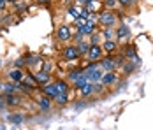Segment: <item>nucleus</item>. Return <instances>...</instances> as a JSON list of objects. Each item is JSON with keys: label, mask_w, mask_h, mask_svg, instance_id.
Wrapping results in <instances>:
<instances>
[{"label": "nucleus", "mask_w": 153, "mask_h": 130, "mask_svg": "<svg viewBox=\"0 0 153 130\" xmlns=\"http://www.w3.org/2000/svg\"><path fill=\"white\" fill-rule=\"evenodd\" d=\"M102 71H104V69L99 67L97 63H92V65H88L86 69H83V72H85V76H86V79L92 81V83H97V81L102 79V76H104Z\"/></svg>", "instance_id": "f257e3e1"}, {"label": "nucleus", "mask_w": 153, "mask_h": 130, "mask_svg": "<svg viewBox=\"0 0 153 130\" xmlns=\"http://www.w3.org/2000/svg\"><path fill=\"white\" fill-rule=\"evenodd\" d=\"M99 23L102 25V27H111V28H114L116 27V23H118V18L116 14L113 13V11H104V13H100L99 16Z\"/></svg>", "instance_id": "f03ea898"}, {"label": "nucleus", "mask_w": 153, "mask_h": 130, "mask_svg": "<svg viewBox=\"0 0 153 130\" xmlns=\"http://www.w3.org/2000/svg\"><path fill=\"white\" fill-rule=\"evenodd\" d=\"M56 39H58L60 42H69V41L72 39V28H71L69 25L58 27V30H56Z\"/></svg>", "instance_id": "7ed1b4c3"}, {"label": "nucleus", "mask_w": 153, "mask_h": 130, "mask_svg": "<svg viewBox=\"0 0 153 130\" xmlns=\"http://www.w3.org/2000/svg\"><path fill=\"white\" fill-rule=\"evenodd\" d=\"M102 53H104L102 46H92L90 44V49L86 53V58L92 60V62H99V60H102Z\"/></svg>", "instance_id": "20e7f679"}, {"label": "nucleus", "mask_w": 153, "mask_h": 130, "mask_svg": "<svg viewBox=\"0 0 153 130\" xmlns=\"http://www.w3.org/2000/svg\"><path fill=\"white\" fill-rule=\"evenodd\" d=\"M79 56H81V51H79L77 46H69V48L63 49V58L65 60H77Z\"/></svg>", "instance_id": "39448f33"}, {"label": "nucleus", "mask_w": 153, "mask_h": 130, "mask_svg": "<svg viewBox=\"0 0 153 130\" xmlns=\"http://www.w3.org/2000/svg\"><path fill=\"white\" fill-rule=\"evenodd\" d=\"M130 37V28L127 27V25H120L118 28H116V42H123V41H127Z\"/></svg>", "instance_id": "423d86ee"}, {"label": "nucleus", "mask_w": 153, "mask_h": 130, "mask_svg": "<svg viewBox=\"0 0 153 130\" xmlns=\"http://www.w3.org/2000/svg\"><path fill=\"white\" fill-rule=\"evenodd\" d=\"M95 27H97V21H95L93 18H88V19H86V23H85L81 28H77V30H81V32H83V35H92L93 32H95Z\"/></svg>", "instance_id": "0eeeda50"}, {"label": "nucleus", "mask_w": 153, "mask_h": 130, "mask_svg": "<svg viewBox=\"0 0 153 130\" xmlns=\"http://www.w3.org/2000/svg\"><path fill=\"white\" fill-rule=\"evenodd\" d=\"M42 91H44V95H48L49 99H55V97L58 95V90H56V83H46V85L42 86Z\"/></svg>", "instance_id": "6e6552de"}, {"label": "nucleus", "mask_w": 153, "mask_h": 130, "mask_svg": "<svg viewBox=\"0 0 153 130\" xmlns=\"http://www.w3.org/2000/svg\"><path fill=\"white\" fill-rule=\"evenodd\" d=\"M100 67H102L104 71H107V72H113V71L116 69V62H114L113 58H102V60H100Z\"/></svg>", "instance_id": "1a4fd4ad"}, {"label": "nucleus", "mask_w": 153, "mask_h": 130, "mask_svg": "<svg viewBox=\"0 0 153 130\" xmlns=\"http://www.w3.org/2000/svg\"><path fill=\"white\" fill-rule=\"evenodd\" d=\"M100 83H102V86H111V85H114V83H116V74L114 72H106L104 76H102Z\"/></svg>", "instance_id": "9d476101"}, {"label": "nucleus", "mask_w": 153, "mask_h": 130, "mask_svg": "<svg viewBox=\"0 0 153 130\" xmlns=\"http://www.w3.org/2000/svg\"><path fill=\"white\" fill-rule=\"evenodd\" d=\"M92 93H95V83L88 81L85 86L81 88V95H83V97H90Z\"/></svg>", "instance_id": "9b49d317"}, {"label": "nucleus", "mask_w": 153, "mask_h": 130, "mask_svg": "<svg viewBox=\"0 0 153 130\" xmlns=\"http://www.w3.org/2000/svg\"><path fill=\"white\" fill-rule=\"evenodd\" d=\"M35 79H37V83L46 85V83H49V72H46V71H37L35 72Z\"/></svg>", "instance_id": "f8f14e48"}, {"label": "nucleus", "mask_w": 153, "mask_h": 130, "mask_svg": "<svg viewBox=\"0 0 153 130\" xmlns=\"http://www.w3.org/2000/svg\"><path fill=\"white\" fill-rule=\"evenodd\" d=\"M116 44H118V42H116L114 39H106L104 44H102V49L111 53V51H114V49H116Z\"/></svg>", "instance_id": "ddd939ff"}, {"label": "nucleus", "mask_w": 153, "mask_h": 130, "mask_svg": "<svg viewBox=\"0 0 153 130\" xmlns=\"http://www.w3.org/2000/svg\"><path fill=\"white\" fill-rule=\"evenodd\" d=\"M39 107H41V109H44V111H48V109L51 107V99H49L48 95L41 97V99H39Z\"/></svg>", "instance_id": "4468645a"}, {"label": "nucleus", "mask_w": 153, "mask_h": 130, "mask_svg": "<svg viewBox=\"0 0 153 130\" xmlns=\"http://www.w3.org/2000/svg\"><path fill=\"white\" fill-rule=\"evenodd\" d=\"M5 102H7L9 105H19V104H21L19 97H18V95H14V93H9V95L5 97Z\"/></svg>", "instance_id": "2eb2a0df"}, {"label": "nucleus", "mask_w": 153, "mask_h": 130, "mask_svg": "<svg viewBox=\"0 0 153 130\" xmlns=\"http://www.w3.org/2000/svg\"><path fill=\"white\" fill-rule=\"evenodd\" d=\"M9 79H14V81H21L23 79V72L21 71H18V69H14V71H9Z\"/></svg>", "instance_id": "dca6fc26"}, {"label": "nucleus", "mask_w": 153, "mask_h": 130, "mask_svg": "<svg viewBox=\"0 0 153 130\" xmlns=\"http://www.w3.org/2000/svg\"><path fill=\"white\" fill-rule=\"evenodd\" d=\"M53 100L56 102L58 105H65V104L69 102V97H67V93H58V95H56Z\"/></svg>", "instance_id": "f3484780"}, {"label": "nucleus", "mask_w": 153, "mask_h": 130, "mask_svg": "<svg viewBox=\"0 0 153 130\" xmlns=\"http://www.w3.org/2000/svg\"><path fill=\"white\" fill-rule=\"evenodd\" d=\"M104 39H114V41H116V28L107 27V28L104 30Z\"/></svg>", "instance_id": "a211bd4d"}, {"label": "nucleus", "mask_w": 153, "mask_h": 130, "mask_svg": "<svg viewBox=\"0 0 153 130\" xmlns=\"http://www.w3.org/2000/svg\"><path fill=\"white\" fill-rule=\"evenodd\" d=\"M81 11H83L81 7H69V14L72 16L74 19H77V18L81 16Z\"/></svg>", "instance_id": "6ab92c4d"}, {"label": "nucleus", "mask_w": 153, "mask_h": 130, "mask_svg": "<svg viewBox=\"0 0 153 130\" xmlns=\"http://www.w3.org/2000/svg\"><path fill=\"white\" fill-rule=\"evenodd\" d=\"M67 88H69V85H67L65 81H56V90H58V93H67Z\"/></svg>", "instance_id": "aec40b11"}, {"label": "nucleus", "mask_w": 153, "mask_h": 130, "mask_svg": "<svg viewBox=\"0 0 153 130\" xmlns=\"http://www.w3.org/2000/svg\"><path fill=\"white\" fill-rule=\"evenodd\" d=\"M90 44H92V46H100V35L93 32L92 35H90Z\"/></svg>", "instance_id": "412c9836"}, {"label": "nucleus", "mask_w": 153, "mask_h": 130, "mask_svg": "<svg viewBox=\"0 0 153 130\" xmlns=\"http://www.w3.org/2000/svg\"><path fill=\"white\" fill-rule=\"evenodd\" d=\"M77 48H79L81 55H83V53L86 55V53H88V49H90V44H86V42H83V41H81V42H77Z\"/></svg>", "instance_id": "4be33fe9"}, {"label": "nucleus", "mask_w": 153, "mask_h": 130, "mask_svg": "<svg viewBox=\"0 0 153 130\" xmlns=\"http://www.w3.org/2000/svg\"><path fill=\"white\" fill-rule=\"evenodd\" d=\"M118 4H122L125 9H128V7H132L136 4V0H118Z\"/></svg>", "instance_id": "5701e85b"}, {"label": "nucleus", "mask_w": 153, "mask_h": 130, "mask_svg": "<svg viewBox=\"0 0 153 130\" xmlns=\"http://www.w3.org/2000/svg\"><path fill=\"white\" fill-rule=\"evenodd\" d=\"M104 4H106L107 7H111V11L116 7V4H118V0H104Z\"/></svg>", "instance_id": "b1692460"}, {"label": "nucleus", "mask_w": 153, "mask_h": 130, "mask_svg": "<svg viewBox=\"0 0 153 130\" xmlns=\"http://www.w3.org/2000/svg\"><path fill=\"white\" fill-rule=\"evenodd\" d=\"M11 121H13V123H21V121H23V116L21 114H13L11 116Z\"/></svg>", "instance_id": "393cba45"}, {"label": "nucleus", "mask_w": 153, "mask_h": 130, "mask_svg": "<svg viewBox=\"0 0 153 130\" xmlns=\"http://www.w3.org/2000/svg\"><path fill=\"white\" fill-rule=\"evenodd\" d=\"M5 5H7V0H0V9H2V11L5 9Z\"/></svg>", "instance_id": "a878e982"}, {"label": "nucleus", "mask_w": 153, "mask_h": 130, "mask_svg": "<svg viewBox=\"0 0 153 130\" xmlns=\"http://www.w3.org/2000/svg\"><path fill=\"white\" fill-rule=\"evenodd\" d=\"M4 86H5V83H4V81L0 79V91H4Z\"/></svg>", "instance_id": "bb28decb"}, {"label": "nucleus", "mask_w": 153, "mask_h": 130, "mask_svg": "<svg viewBox=\"0 0 153 130\" xmlns=\"http://www.w3.org/2000/svg\"><path fill=\"white\" fill-rule=\"evenodd\" d=\"M9 4H16V2H19V0H7Z\"/></svg>", "instance_id": "cd10ccee"}, {"label": "nucleus", "mask_w": 153, "mask_h": 130, "mask_svg": "<svg viewBox=\"0 0 153 130\" xmlns=\"http://www.w3.org/2000/svg\"><path fill=\"white\" fill-rule=\"evenodd\" d=\"M37 2H42V4H46V2H49V0H37Z\"/></svg>", "instance_id": "c85d7f7f"}, {"label": "nucleus", "mask_w": 153, "mask_h": 130, "mask_svg": "<svg viewBox=\"0 0 153 130\" xmlns=\"http://www.w3.org/2000/svg\"><path fill=\"white\" fill-rule=\"evenodd\" d=\"M0 130H5V129H4V125H2V123H0Z\"/></svg>", "instance_id": "c756f323"}]
</instances>
